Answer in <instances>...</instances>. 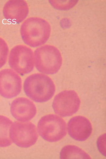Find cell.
<instances>
[{
  "label": "cell",
  "mask_w": 106,
  "mask_h": 159,
  "mask_svg": "<svg viewBox=\"0 0 106 159\" xmlns=\"http://www.w3.org/2000/svg\"><path fill=\"white\" fill-rule=\"evenodd\" d=\"M51 28L46 20L39 17H31L22 24L20 33L23 41L32 47L45 44L49 38Z\"/></svg>",
  "instance_id": "cell-1"
},
{
  "label": "cell",
  "mask_w": 106,
  "mask_h": 159,
  "mask_svg": "<svg viewBox=\"0 0 106 159\" xmlns=\"http://www.w3.org/2000/svg\"><path fill=\"white\" fill-rule=\"evenodd\" d=\"M23 88L28 97L39 103L50 99L55 90L52 79L48 76L40 73L33 74L27 77L24 81Z\"/></svg>",
  "instance_id": "cell-2"
},
{
  "label": "cell",
  "mask_w": 106,
  "mask_h": 159,
  "mask_svg": "<svg viewBox=\"0 0 106 159\" xmlns=\"http://www.w3.org/2000/svg\"><path fill=\"white\" fill-rule=\"evenodd\" d=\"M34 63L39 72L49 75L57 72L62 64V59L59 50L54 46L46 45L34 51Z\"/></svg>",
  "instance_id": "cell-3"
},
{
  "label": "cell",
  "mask_w": 106,
  "mask_h": 159,
  "mask_svg": "<svg viewBox=\"0 0 106 159\" xmlns=\"http://www.w3.org/2000/svg\"><path fill=\"white\" fill-rule=\"evenodd\" d=\"M38 129L41 137L50 142L61 140L67 133L66 124L64 120L54 114L42 117L38 123Z\"/></svg>",
  "instance_id": "cell-4"
},
{
  "label": "cell",
  "mask_w": 106,
  "mask_h": 159,
  "mask_svg": "<svg viewBox=\"0 0 106 159\" xmlns=\"http://www.w3.org/2000/svg\"><path fill=\"white\" fill-rule=\"evenodd\" d=\"M8 64L12 69L21 75L30 73L34 65L32 50L25 45L15 46L10 51Z\"/></svg>",
  "instance_id": "cell-5"
},
{
  "label": "cell",
  "mask_w": 106,
  "mask_h": 159,
  "mask_svg": "<svg viewBox=\"0 0 106 159\" xmlns=\"http://www.w3.org/2000/svg\"><path fill=\"white\" fill-rule=\"evenodd\" d=\"M11 140L18 146L27 148L34 144L38 137L35 125L30 122L16 121L9 129Z\"/></svg>",
  "instance_id": "cell-6"
},
{
  "label": "cell",
  "mask_w": 106,
  "mask_h": 159,
  "mask_svg": "<svg viewBox=\"0 0 106 159\" xmlns=\"http://www.w3.org/2000/svg\"><path fill=\"white\" fill-rule=\"evenodd\" d=\"M80 100L73 90H65L56 95L52 107L55 112L62 117L72 115L78 110Z\"/></svg>",
  "instance_id": "cell-7"
},
{
  "label": "cell",
  "mask_w": 106,
  "mask_h": 159,
  "mask_svg": "<svg viewBox=\"0 0 106 159\" xmlns=\"http://www.w3.org/2000/svg\"><path fill=\"white\" fill-rule=\"evenodd\" d=\"M22 88L20 77L10 69L0 71V94L4 98H10L20 93Z\"/></svg>",
  "instance_id": "cell-8"
},
{
  "label": "cell",
  "mask_w": 106,
  "mask_h": 159,
  "mask_svg": "<svg viewBox=\"0 0 106 159\" xmlns=\"http://www.w3.org/2000/svg\"><path fill=\"white\" fill-rule=\"evenodd\" d=\"M5 18L13 23L22 22L29 12L28 5L24 0H11L7 1L3 8Z\"/></svg>",
  "instance_id": "cell-9"
},
{
  "label": "cell",
  "mask_w": 106,
  "mask_h": 159,
  "mask_svg": "<svg viewBox=\"0 0 106 159\" xmlns=\"http://www.w3.org/2000/svg\"><path fill=\"white\" fill-rule=\"evenodd\" d=\"M68 134L72 138L76 141L86 140L90 136L92 127L90 121L86 118L77 116L71 118L67 125Z\"/></svg>",
  "instance_id": "cell-10"
},
{
  "label": "cell",
  "mask_w": 106,
  "mask_h": 159,
  "mask_svg": "<svg viewBox=\"0 0 106 159\" xmlns=\"http://www.w3.org/2000/svg\"><path fill=\"white\" fill-rule=\"evenodd\" d=\"M10 111L15 118L23 122L31 120L37 112L34 103L24 97L18 98L14 100L11 104Z\"/></svg>",
  "instance_id": "cell-11"
},
{
  "label": "cell",
  "mask_w": 106,
  "mask_h": 159,
  "mask_svg": "<svg viewBox=\"0 0 106 159\" xmlns=\"http://www.w3.org/2000/svg\"><path fill=\"white\" fill-rule=\"evenodd\" d=\"M60 157L61 159L91 158L88 154L81 148L72 145H68L63 147L60 152Z\"/></svg>",
  "instance_id": "cell-12"
},
{
  "label": "cell",
  "mask_w": 106,
  "mask_h": 159,
  "mask_svg": "<svg viewBox=\"0 0 106 159\" xmlns=\"http://www.w3.org/2000/svg\"><path fill=\"white\" fill-rule=\"evenodd\" d=\"M12 121L8 118L0 115V147L11 145L12 142L9 136V129Z\"/></svg>",
  "instance_id": "cell-13"
},
{
  "label": "cell",
  "mask_w": 106,
  "mask_h": 159,
  "mask_svg": "<svg viewBox=\"0 0 106 159\" xmlns=\"http://www.w3.org/2000/svg\"><path fill=\"white\" fill-rule=\"evenodd\" d=\"M50 3L55 8L59 10H67L73 7L77 0H50Z\"/></svg>",
  "instance_id": "cell-14"
},
{
  "label": "cell",
  "mask_w": 106,
  "mask_h": 159,
  "mask_svg": "<svg viewBox=\"0 0 106 159\" xmlns=\"http://www.w3.org/2000/svg\"><path fill=\"white\" fill-rule=\"evenodd\" d=\"M8 52L7 44L5 40L0 37V68L5 64Z\"/></svg>",
  "instance_id": "cell-15"
},
{
  "label": "cell",
  "mask_w": 106,
  "mask_h": 159,
  "mask_svg": "<svg viewBox=\"0 0 106 159\" xmlns=\"http://www.w3.org/2000/svg\"><path fill=\"white\" fill-rule=\"evenodd\" d=\"M97 146L98 149L103 156H106V134L100 136L97 141Z\"/></svg>",
  "instance_id": "cell-16"
}]
</instances>
